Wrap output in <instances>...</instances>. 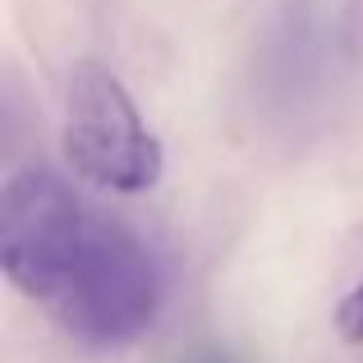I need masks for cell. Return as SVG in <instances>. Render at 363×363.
I'll return each mask as SVG.
<instances>
[{
    "label": "cell",
    "mask_w": 363,
    "mask_h": 363,
    "mask_svg": "<svg viewBox=\"0 0 363 363\" xmlns=\"http://www.w3.org/2000/svg\"><path fill=\"white\" fill-rule=\"evenodd\" d=\"M0 272L69 340L101 354L138 345L166 303L152 248L46 166H18L0 184Z\"/></svg>",
    "instance_id": "6da1fadb"
},
{
    "label": "cell",
    "mask_w": 363,
    "mask_h": 363,
    "mask_svg": "<svg viewBox=\"0 0 363 363\" xmlns=\"http://www.w3.org/2000/svg\"><path fill=\"white\" fill-rule=\"evenodd\" d=\"M189 363H235V359L221 354V350H207V354H198V359H189Z\"/></svg>",
    "instance_id": "277c9868"
},
{
    "label": "cell",
    "mask_w": 363,
    "mask_h": 363,
    "mask_svg": "<svg viewBox=\"0 0 363 363\" xmlns=\"http://www.w3.org/2000/svg\"><path fill=\"white\" fill-rule=\"evenodd\" d=\"M60 143L69 166L111 194H147L166 170L157 133L133 106L129 88L101 60H74L65 79Z\"/></svg>",
    "instance_id": "7a4b0ae2"
},
{
    "label": "cell",
    "mask_w": 363,
    "mask_h": 363,
    "mask_svg": "<svg viewBox=\"0 0 363 363\" xmlns=\"http://www.w3.org/2000/svg\"><path fill=\"white\" fill-rule=\"evenodd\" d=\"M336 336L350 345H363V281L336 303Z\"/></svg>",
    "instance_id": "3957f363"
}]
</instances>
